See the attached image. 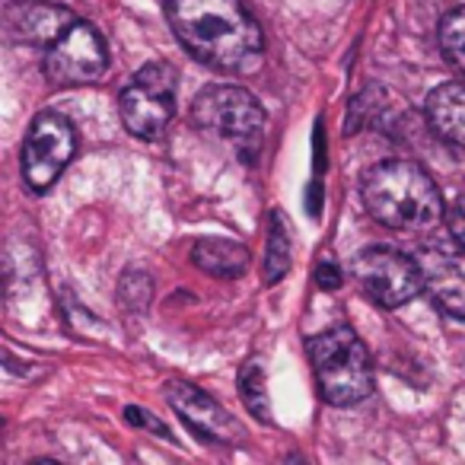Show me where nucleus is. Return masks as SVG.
Segmentation results:
<instances>
[{"mask_svg":"<svg viewBox=\"0 0 465 465\" xmlns=\"http://www.w3.org/2000/svg\"><path fill=\"white\" fill-rule=\"evenodd\" d=\"M109 67V48L90 23H74L58 42L45 48V77L58 86L96 84Z\"/></svg>","mask_w":465,"mask_h":465,"instance_id":"obj_8","label":"nucleus"},{"mask_svg":"<svg viewBox=\"0 0 465 465\" xmlns=\"http://www.w3.org/2000/svg\"><path fill=\"white\" fill-rule=\"evenodd\" d=\"M192 262L194 268H201L204 274L211 278H220V281H232V278H242L249 272V255L246 246L232 240H201L194 242L192 249Z\"/></svg>","mask_w":465,"mask_h":465,"instance_id":"obj_13","label":"nucleus"},{"mask_svg":"<svg viewBox=\"0 0 465 465\" xmlns=\"http://www.w3.org/2000/svg\"><path fill=\"white\" fill-rule=\"evenodd\" d=\"M427 122L450 147L465 150V84H443L427 96Z\"/></svg>","mask_w":465,"mask_h":465,"instance_id":"obj_12","label":"nucleus"},{"mask_svg":"<svg viewBox=\"0 0 465 465\" xmlns=\"http://www.w3.org/2000/svg\"><path fill=\"white\" fill-rule=\"evenodd\" d=\"M316 284L322 287V291H338V287L344 284L341 265H338L335 259H322L316 268Z\"/></svg>","mask_w":465,"mask_h":465,"instance_id":"obj_18","label":"nucleus"},{"mask_svg":"<svg viewBox=\"0 0 465 465\" xmlns=\"http://www.w3.org/2000/svg\"><path fill=\"white\" fill-rule=\"evenodd\" d=\"M33 465H58V462H48V459H42V462H33Z\"/></svg>","mask_w":465,"mask_h":465,"instance_id":"obj_21","label":"nucleus"},{"mask_svg":"<svg viewBox=\"0 0 465 465\" xmlns=\"http://www.w3.org/2000/svg\"><path fill=\"white\" fill-rule=\"evenodd\" d=\"M446 226H450L452 242L465 252V198H456L446 207Z\"/></svg>","mask_w":465,"mask_h":465,"instance_id":"obj_17","label":"nucleus"},{"mask_svg":"<svg viewBox=\"0 0 465 465\" xmlns=\"http://www.w3.org/2000/svg\"><path fill=\"white\" fill-rule=\"evenodd\" d=\"M287 465H306V462L300 456H291V462H287Z\"/></svg>","mask_w":465,"mask_h":465,"instance_id":"obj_20","label":"nucleus"},{"mask_svg":"<svg viewBox=\"0 0 465 465\" xmlns=\"http://www.w3.org/2000/svg\"><path fill=\"white\" fill-rule=\"evenodd\" d=\"M268 255H265V281L274 284L291 272V236H287V223L278 211L268 220Z\"/></svg>","mask_w":465,"mask_h":465,"instance_id":"obj_14","label":"nucleus"},{"mask_svg":"<svg viewBox=\"0 0 465 465\" xmlns=\"http://www.w3.org/2000/svg\"><path fill=\"white\" fill-rule=\"evenodd\" d=\"M312 373L329 405L348 408L373 392V363L363 341L351 329H329L310 344Z\"/></svg>","mask_w":465,"mask_h":465,"instance_id":"obj_3","label":"nucleus"},{"mask_svg":"<svg viewBox=\"0 0 465 465\" xmlns=\"http://www.w3.org/2000/svg\"><path fill=\"white\" fill-rule=\"evenodd\" d=\"M361 291L382 310H399L424 291L420 265L389 246H370L351 265Z\"/></svg>","mask_w":465,"mask_h":465,"instance_id":"obj_7","label":"nucleus"},{"mask_svg":"<svg viewBox=\"0 0 465 465\" xmlns=\"http://www.w3.org/2000/svg\"><path fill=\"white\" fill-rule=\"evenodd\" d=\"M74 14L64 7H54V4H26L14 14L10 26H14L16 39L29 42V45H52L58 42L67 29L74 26Z\"/></svg>","mask_w":465,"mask_h":465,"instance_id":"obj_11","label":"nucleus"},{"mask_svg":"<svg viewBox=\"0 0 465 465\" xmlns=\"http://www.w3.org/2000/svg\"><path fill=\"white\" fill-rule=\"evenodd\" d=\"M363 204L376 223L399 232H430L446 220L440 188L411 160H386L363 175Z\"/></svg>","mask_w":465,"mask_h":465,"instance_id":"obj_2","label":"nucleus"},{"mask_svg":"<svg viewBox=\"0 0 465 465\" xmlns=\"http://www.w3.org/2000/svg\"><path fill=\"white\" fill-rule=\"evenodd\" d=\"M124 418H128L131 424H143V427H150V430H160L163 437H169V430H166V427H163L156 418H147V414H143V408H137V405L124 408Z\"/></svg>","mask_w":465,"mask_h":465,"instance_id":"obj_19","label":"nucleus"},{"mask_svg":"<svg viewBox=\"0 0 465 465\" xmlns=\"http://www.w3.org/2000/svg\"><path fill=\"white\" fill-rule=\"evenodd\" d=\"M74 153H77V131L71 118H64L61 112L35 115L23 143V182L29 192H48L61 179Z\"/></svg>","mask_w":465,"mask_h":465,"instance_id":"obj_6","label":"nucleus"},{"mask_svg":"<svg viewBox=\"0 0 465 465\" xmlns=\"http://www.w3.org/2000/svg\"><path fill=\"white\" fill-rule=\"evenodd\" d=\"M192 122L201 131L230 141L246 160L259 153L262 134H265V109L262 103L242 86H207L194 96Z\"/></svg>","mask_w":465,"mask_h":465,"instance_id":"obj_4","label":"nucleus"},{"mask_svg":"<svg viewBox=\"0 0 465 465\" xmlns=\"http://www.w3.org/2000/svg\"><path fill=\"white\" fill-rule=\"evenodd\" d=\"M240 395L246 401V408L252 414H259L262 420H272V405H268V389H265V370L259 361H249L240 373Z\"/></svg>","mask_w":465,"mask_h":465,"instance_id":"obj_15","label":"nucleus"},{"mask_svg":"<svg viewBox=\"0 0 465 465\" xmlns=\"http://www.w3.org/2000/svg\"><path fill=\"white\" fill-rule=\"evenodd\" d=\"M166 399H169V405H173L175 411L188 420V427H194L201 437L230 443V440L240 433L236 420H232L230 414H226L223 408L211 399V395H204L201 389H194L192 382H169Z\"/></svg>","mask_w":465,"mask_h":465,"instance_id":"obj_10","label":"nucleus"},{"mask_svg":"<svg viewBox=\"0 0 465 465\" xmlns=\"http://www.w3.org/2000/svg\"><path fill=\"white\" fill-rule=\"evenodd\" d=\"M173 35L192 58L223 74H249L262 61V26L242 0H166Z\"/></svg>","mask_w":465,"mask_h":465,"instance_id":"obj_1","label":"nucleus"},{"mask_svg":"<svg viewBox=\"0 0 465 465\" xmlns=\"http://www.w3.org/2000/svg\"><path fill=\"white\" fill-rule=\"evenodd\" d=\"M175 93H179V74L166 61L141 67L122 90L118 112L124 128L141 141H153L175 115Z\"/></svg>","mask_w":465,"mask_h":465,"instance_id":"obj_5","label":"nucleus"},{"mask_svg":"<svg viewBox=\"0 0 465 465\" xmlns=\"http://www.w3.org/2000/svg\"><path fill=\"white\" fill-rule=\"evenodd\" d=\"M424 291L433 303L456 319H465V252L459 246L433 242L418 255Z\"/></svg>","mask_w":465,"mask_h":465,"instance_id":"obj_9","label":"nucleus"},{"mask_svg":"<svg viewBox=\"0 0 465 465\" xmlns=\"http://www.w3.org/2000/svg\"><path fill=\"white\" fill-rule=\"evenodd\" d=\"M440 48L446 61L465 77V7L450 10L446 20L440 23Z\"/></svg>","mask_w":465,"mask_h":465,"instance_id":"obj_16","label":"nucleus"}]
</instances>
